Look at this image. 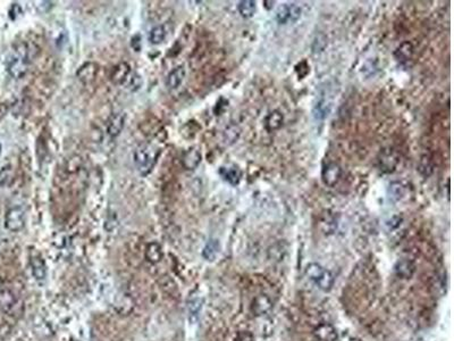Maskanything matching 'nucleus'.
Masks as SVG:
<instances>
[{"label":"nucleus","mask_w":454,"mask_h":341,"mask_svg":"<svg viewBox=\"0 0 454 341\" xmlns=\"http://www.w3.org/2000/svg\"><path fill=\"white\" fill-rule=\"evenodd\" d=\"M301 7L297 4H284L276 12V20L279 24H286L288 22H297L301 17Z\"/></svg>","instance_id":"423d86ee"},{"label":"nucleus","mask_w":454,"mask_h":341,"mask_svg":"<svg viewBox=\"0 0 454 341\" xmlns=\"http://www.w3.org/2000/svg\"><path fill=\"white\" fill-rule=\"evenodd\" d=\"M160 286L161 289L163 290V292L167 293L168 296L171 297H177V293H179V290H177L176 284L174 283V281L171 278L168 277H163L160 279Z\"/></svg>","instance_id":"6ab92c4d"},{"label":"nucleus","mask_w":454,"mask_h":341,"mask_svg":"<svg viewBox=\"0 0 454 341\" xmlns=\"http://www.w3.org/2000/svg\"><path fill=\"white\" fill-rule=\"evenodd\" d=\"M280 123H282V116H280L277 111L271 113V115L269 116V120H268V125H270L271 129L278 128Z\"/></svg>","instance_id":"b1692460"},{"label":"nucleus","mask_w":454,"mask_h":341,"mask_svg":"<svg viewBox=\"0 0 454 341\" xmlns=\"http://www.w3.org/2000/svg\"><path fill=\"white\" fill-rule=\"evenodd\" d=\"M125 124V114L123 113H116L114 114L108 121V125H107V132L110 137H117L121 130L124 128Z\"/></svg>","instance_id":"9d476101"},{"label":"nucleus","mask_w":454,"mask_h":341,"mask_svg":"<svg viewBox=\"0 0 454 341\" xmlns=\"http://www.w3.org/2000/svg\"><path fill=\"white\" fill-rule=\"evenodd\" d=\"M154 161H156V155H154L152 148L148 144L139 146L134 153V162L142 175H147L148 173H150L154 165Z\"/></svg>","instance_id":"7ed1b4c3"},{"label":"nucleus","mask_w":454,"mask_h":341,"mask_svg":"<svg viewBox=\"0 0 454 341\" xmlns=\"http://www.w3.org/2000/svg\"><path fill=\"white\" fill-rule=\"evenodd\" d=\"M0 153H2V144H0Z\"/></svg>","instance_id":"a878e982"},{"label":"nucleus","mask_w":454,"mask_h":341,"mask_svg":"<svg viewBox=\"0 0 454 341\" xmlns=\"http://www.w3.org/2000/svg\"><path fill=\"white\" fill-rule=\"evenodd\" d=\"M0 310L9 316L21 317L24 312V304L11 288L0 287Z\"/></svg>","instance_id":"f257e3e1"},{"label":"nucleus","mask_w":454,"mask_h":341,"mask_svg":"<svg viewBox=\"0 0 454 341\" xmlns=\"http://www.w3.org/2000/svg\"><path fill=\"white\" fill-rule=\"evenodd\" d=\"M309 279L315 282L318 288L324 291H329L334 284V278L329 271L318 264H309L306 270Z\"/></svg>","instance_id":"f03ea898"},{"label":"nucleus","mask_w":454,"mask_h":341,"mask_svg":"<svg viewBox=\"0 0 454 341\" xmlns=\"http://www.w3.org/2000/svg\"><path fill=\"white\" fill-rule=\"evenodd\" d=\"M405 194V188L402 185L400 182H394L390 185V195L392 198H396L400 199L404 196Z\"/></svg>","instance_id":"4be33fe9"},{"label":"nucleus","mask_w":454,"mask_h":341,"mask_svg":"<svg viewBox=\"0 0 454 341\" xmlns=\"http://www.w3.org/2000/svg\"><path fill=\"white\" fill-rule=\"evenodd\" d=\"M31 268L32 274L34 275L36 280H45L47 277V268L44 259L41 257H33L31 259Z\"/></svg>","instance_id":"2eb2a0df"},{"label":"nucleus","mask_w":454,"mask_h":341,"mask_svg":"<svg viewBox=\"0 0 454 341\" xmlns=\"http://www.w3.org/2000/svg\"><path fill=\"white\" fill-rule=\"evenodd\" d=\"M219 173H221L223 179L232 185L238 184V182L241 180V171L235 165L223 166L219 170Z\"/></svg>","instance_id":"9b49d317"},{"label":"nucleus","mask_w":454,"mask_h":341,"mask_svg":"<svg viewBox=\"0 0 454 341\" xmlns=\"http://www.w3.org/2000/svg\"><path fill=\"white\" fill-rule=\"evenodd\" d=\"M326 96V93H324V95L318 97L315 105H313L312 115L316 121H324L326 118H328L331 113L333 102L329 99V97Z\"/></svg>","instance_id":"0eeeda50"},{"label":"nucleus","mask_w":454,"mask_h":341,"mask_svg":"<svg viewBox=\"0 0 454 341\" xmlns=\"http://www.w3.org/2000/svg\"><path fill=\"white\" fill-rule=\"evenodd\" d=\"M27 56L24 50H17L15 54L12 55L8 59L7 63V69L8 73L11 74L13 78L21 79L26 74L27 72Z\"/></svg>","instance_id":"20e7f679"},{"label":"nucleus","mask_w":454,"mask_h":341,"mask_svg":"<svg viewBox=\"0 0 454 341\" xmlns=\"http://www.w3.org/2000/svg\"><path fill=\"white\" fill-rule=\"evenodd\" d=\"M12 180V169L9 166L4 167L3 170H0V185L4 186L9 183V181Z\"/></svg>","instance_id":"5701e85b"},{"label":"nucleus","mask_w":454,"mask_h":341,"mask_svg":"<svg viewBox=\"0 0 454 341\" xmlns=\"http://www.w3.org/2000/svg\"><path fill=\"white\" fill-rule=\"evenodd\" d=\"M237 9L243 17H252L257 11V4L251 0H244V2L238 3Z\"/></svg>","instance_id":"f3484780"},{"label":"nucleus","mask_w":454,"mask_h":341,"mask_svg":"<svg viewBox=\"0 0 454 341\" xmlns=\"http://www.w3.org/2000/svg\"><path fill=\"white\" fill-rule=\"evenodd\" d=\"M25 225V212L21 206L9 209L5 216V226L12 232L21 231Z\"/></svg>","instance_id":"39448f33"},{"label":"nucleus","mask_w":454,"mask_h":341,"mask_svg":"<svg viewBox=\"0 0 454 341\" xmlns=\"http://www.w3.org/2000/svg\"><path fill=\"white\" fill-rule=\"evenodd\" d=\"M236 341H254V338H252V335L250 333L243 332L237 335Z\"/></svg>","instance_id":"393cba45"},{"label":"nucleus","mask_w":454,"mask_h":341,"mask_svg":"<svg viewBox=\"0 0 454 341\" xmlns=\"http://www.w3.org/2000/svg\"><path fill=\"white\" fill-rule=\"evenodd\" d=\"M96 73H97L96 65L89 63L79 68V71L77 72V77L79 78V80H82L84 82H89V81H92L93 79H95Z\"/></svg>","instance_id":"dca6fc26"},{"label":"nucleus","mask_w":454,"mask_h":341,"mask_svg":"<svg viewBox=\"0 0 454 341\" xmlns=\"http://www.w3.org/2000/svg\"><path fill=\"white\" fill-rule=\"evenodd\" d=\"M201 162V153L196 148H192L185 154L183 158V165L185 169L194 170Z\"/></svg>","instance_id":"4468645a"},{"label":"nucleus","mask_w":454,"mask_h":341,"mask_svg":"<svg viewBox=\"0 0 454 341\" xmlns=\"http://www.w3.org/2000/svg\"><path fill=\"white\" fill-rule=\"evenodd\" d=\"M185 78V68L183 66H177L173 68L166 78V87L168 89H177L183 82Z\"/></svg>","instance_id":"1a4fd4ad"},{"label":"nucleus","mask_w":454,"mask_h":341,"mask_svg":"<svg viewBox=\"0 0 454 341\" xmlns=\"http://www.w3.org/2000/svg\"><path fill=\"white\" fill-rule=\"evenodd\" d=\"M219 251V242L217 240H210L203 249V257L208 260H213Z\"/></svg>","instance_id":"aec40b11"},{"label":"nucleus","mask_w":454,"mask_h":341,"mask_svg":"<svg viewBox=\"0 0 454 341\" xmlns=\"http://www.w3.org/2000/svg\"><path fill=\"white\" fill-rule=\"evenodd\" d=\"M201 311V300L199 298L192 299L189 304V315L191 321H195L198 319L199 313Z\"/></svg>","instance_id":"412c9836"},{"label":"nucleus","mask_w":454,"mask_h":341,"mask_svg":"<svg viewBox=\"0 0 454 341\" xmlns=\"http://www.w3.org/2000/svg\"><path fill=\"white\" fill-rule=\"evenodd\" d=\"M416 271V266L410 260H401L397 261L395 265V273L399 278L402 279H410L412 277Z\"/></svg>","instance_id":"f8f14e48"},{"label":"nucleus","mask_w":454,"mask_h":341,"mask_svg":"<svg viewBox=\"0 0 454 341\" xmlns=\"http://www.w3.org/2000/svg\"><path fill=\"white\" fill-rule=\"evenodd\" d=\"M165 38H166V30L162 25L154 26L150 31V34H149V41L153 45L161 44L162 41L165 40Z\"/></svg>","instance_id":"a211bd4d"},{"label":"nucleus","mask_w":454,"mask_h":341,"mask_svg":"<svg viewBox=\"0 0 454 341\" xmlns=\"http://www.w3.org/2000/svg\"><path fill=\"white\" fill-rule=\"evenodd\" d=\"M342 175V170L339 165L328 164L324 170H322L321 179L322 182L328 186H334L339 183Z\"/></svg>","instance_id":"6e6552de"},{"label":"nucleus","mask_w":454,"mask_h":341,"mask_svg":"<svg viewBox=\"0 0 454 341\" xmlns=\"http://www.w3.org/2000/svg\"><path fill=\"white\" fill-rule=\"evenodd\" d=\"M162 258L161 246L158 242H151L146 248V259L151 264H157Z\"/></svg>","instance_id":"ddd939ff"}]
</instances>
